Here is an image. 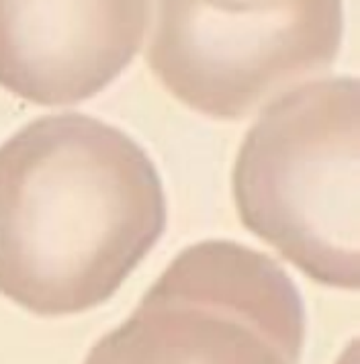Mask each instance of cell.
Returning <instances> with one entry per match:
<instances>
[{
  "label": "cell",
  "mask_w": 360,
  "mask_h": 364,
  "mask_svg": "<svg viewBox=\"0 0 360 364\" xmlns=\"http://www.w3.org/2000/svg\"><path fill=\"white\" fill-rule=\"evenodd\" d=\"M164 228L162 178L119 127L48 115L0 146V293L31 314L102 305Z\"/></svg>",
  "instance_id": "obj_1"
},
{
  "label": "cell",
  "mask_w": 360,
  "mask_h": 364,
  "mask_svg": "<svg viewBox=\"0 0 360 364\" xmlns=\"http://www.w3.org/2000/svg\"><path fill=\"white\" fill-rule=\"evenodd\" d=\"M248 232L319 284L354 291L359 266V80L327 78L268 105L233 166Z\"/></svg>",
  "instance_id": "obj_2"
},
{
  "label": "cell",
  "mask_w": 360,
  "mask_h": 364,
  "mask_svg": "<svg viewBox=\"0 0 360 364\" xmlns=\"http://www.w3.org/2000/svg\"><path fill=\"white\" fill-rule=\"evenodd\" d=\"M305 307L266 254L228 240L182 250L84 364H299Z\"/></svg>",
  "instance_id": "obj_3"
},
{
  "label": "cell",
  "mask_w": 360,
  "mask_h": 364,
  "mask_svg": "<svg viewBox=\"0 0 360 364\" xmlns=\"http://www.w3.org/2000/svg\"><path fill=\"white\" fill-rule=\"evenodd\" d=\"M147 62L201 115L238 121L338 58L342 0H154Z\"/></svg>",
  "instance_id": "obj_4"
},
{
  "label": "cell",
  "mask_w": 360,
  "mask_h": 364,
  "mask_svg": "<svg viewBox=\"0 0 360 364\" xmlns=\"http://www.w3.org/2000/svg\"><path fill=\"white\" fill-rule=\"evenodd\" d=\"M147 0H0V86L33 105L90 99L144 43Z\"/></svg>",
  "instance_id": "obj_5"
}]
</instances>
